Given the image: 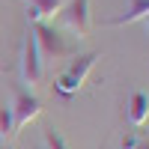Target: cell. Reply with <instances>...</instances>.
<instances>
[{
  "label": "cell",
  "mask_w": 149,
  "mask_h": 149,
  "mask_svg": "<svg viewBox=\"0 0 149 149\" xmlns=\"http://www.w3.org/2000/svg\"><path fill=\"white\" fill-rule=\"evenodd\" d=\"M18 72H21V81L30 86H39L42 84V74H45V60L39 54V48H36V39H33V30L27 27L21 39V57H18Z\"/></svg>",
  "instance_id": "cell-1"
},
{
  "label": "cell",
  "mask_w": 149,
  "mask_h": 149,
  "mask_svg": "<svg viewBox=\"0 0 149 149\" xmlns=\"http://www.w3.org/2000/svg\"><path fill=\"white\" fill-rule=\"evenodd\" d=\"M95 60H98V54H81V57H74L72 63H69V69L57 78V93L60 95H74L81 90V86L86 84V74L93 72V66H95Z\"/></svg>",
  "instance_id": "cell-2"
},
{
  "label": "cell",
  "mask_w": 149,
  "mask_h": 149,
  "mask_svg": "<svg viewBox=\"0 0 149 149\" xmlns=\"http://www.w3.org/2000/svg\"><path fill=\"white\" fill-rule=\"evenodd\" d=\"M33 30V39H36V48H39L42 60H63L69 57V45L63 42V36H60L51 24H30Z\"/></svg>",
  "instance_id": "cell-3"
},
{
  "label": "cell",
  "mask_w": 149,
  "mask_h": 149,
  "mask_svg": "<svg viewBox=\"0 0 149 149\" xmlns=\"http://www.w3.org/2000/svg\"><path fill=\"white\" fill-rule=\"evenodd\" d=\"M63 18H66V27L78 39H86L90 30H93V6H90V0H69L66 9H63Z\"/></svg>",
  "instance_id": "cell-4"
},
{
  "label": "cell",
  "mask_w": 149,
  "mask_h": 149,
  "mask_svg": "<svg viewBox=\"0 0 149 149\" xmlns=\"http://www.w3.org/2000/svg\"><path fill=\"white\" fill-rule=\"evenodd\" d=\"M42 113V102L36 98L33 93H18L15 95V104H12V119H15V131H21L24 125H30V122Z\"/></svg>",
  "instance_id": "cell-5"
},
{
  "label": "cell",
  "mask_w": 149,
  "mask_h": 149,
  "mask_svg": "<svg viewBox=\"0 0 149 149\" xmlns=\"http://www.w3.org/2000/svg\"><path fill=\"white\" fill-rule=\"evenodd\" d=\"M27 3V21L30 24H45L48 18L60 15L69 0H24Z\"/></svg>",
  "instance_id": "cell-6"
},
{
  "label": "cell",
  "mask_w": 149,
  "mask_h": 149,
  "mask_svg": "<svg viewBox=\"0 0 149 149\" xmlns=\"http://www.w3.org/2000/svg\"><path fill=\"white\" fill-rule=\"evenodd\" d=\"M149 18V0H131V3L113 15L107 21V27H122V24H137V21H146Z\"/></svg>",
  "instance_id": "cell-7"
},
{
  "label": "cell",
  "mask_w": 149,
  "mask_h": 149,
  "mask_svg": "<svg viewBox=\"0 0 149 149\" xmlns=\"http://www.w3.org/2000/svg\"><path fill=\"white\" fill-rule=\"evenodd\" d=\"M146 119H149V93L134 90L128 98V122L134 128H140V125H146Z\"/></svg>",
  "instance_id": "cell-8"
},
{
  "label": "cell",
  "mask_w": 149,
  "mask_h": 149,
  "mask_svg": "<svg viewBox=\"0 0 149 149\" xmlns=\"http://www.w3.org/2000/svg\"><path fill=\"white\" fill-rule=\"evenodd\" d=\"M15 119H12V107L0 104V143H12L15 140Z\"/></svg>",
  "instance_id": "cell-9"
},
{
  "label": "cell",
  "mask_w": 149,
  "mask_h": 149,
  "mask_svg": "<svg viewBox=\"0 0 149 149\" xmlns=\"http://www.w3.org/2000/svg\"><path fill=\"white\" fill-rule=\"evenodd\" d=\"M42 140H45V149H69V146H66V140L60 137L54 128H48V131L42 134Z\"/></svg>",
  "instance_id": "cell-10"
},
{
  "label": "cell",
  "mask_w": 149,
  "mask_h": 149,
  "mask_svg": "<svg viewBox=\"0 0 149 149\" xmlns=\"http://www.w3.org/2000/svg\"><path fill=\"white\" fill-rule=\"evenodd\" d=\"M137 146H140V140L134 137V134H125V137L119 140V149H137Z\"/></svg>",
  "instance_id": "cell-11"
},
{
  "label": "cell",
  "mask_w": 149,
  "mask_h": 149,
  "mask_svg": "<svg viewBox=\"0 0 149 149\" xmlns=\"http://www.w3.org/2000/svg\"><path fill=\"white\" fill-rule=\"evenodd\" d=\"M137 149H149V140H140V146Z\"/></svg>",
  "instance_id": "cell-12"
},
{
  "label": "cell",
  "mask_w": 149,
  "mask_h": 149,
  "mask_svg": "<svg viewBox=\"0 0 149 149\" xmlns=\"http://www.w3.org/2000/svg\"><path fill=\"white\" fill-rule=\"evenodd\" d=\"M146 24H149V18H146Z\"/></svg>",
  "instance_id": "cell-13"
}]
</instances>
